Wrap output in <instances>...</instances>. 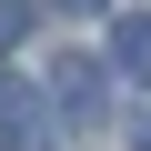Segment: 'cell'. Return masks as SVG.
Instances as JSON below:
<instances>
[{"instance_id":"cell-1","label":"cell","mask_w":151,"mask_h":151,"mask_svg":"<svg viewBox=\"0 0 151 151\" xmlns=\"http://www.w3.org/2000/svg\"><path fill=\"white\" fill-rule=\"evenodd\" d=\"M60 141V111L40 81H0V151H50Z\"/></svg>"},{"instance_id":"cell-2","label":"cell","mask_w":151,"mask_h":151,"mask_svg":"<svg viewBox=\"0 0 151 151\" xmlns=\"http://www.w3.org/2000/svg\"><path fill=\"white\" fill-rule=\"evenodd\" d=\"M111 70L151 81V10H111Z\"/></svg>"},{"instance_id":"cell-3","label":"cell","mask_w":151,"mask_h":151,"mask_svg":"<svg viewBox=\"0 0 151 151\" xmlns=\"http://www.w3.org/2000/svg\"><path fill=\"white\" fill-rule=\"evenodd\" d=\"M50 111L91 121V111H101V70H91V60H60V70H50Z\"/></svg>"},{"instance_id":"cell-4","label":"cell","mask_w":151,"mask_h":151,"mask_svg":"<svg viewBox=\"0 0 151 151\" xmlns=\"http://www.w3.org/2000/svg\"><path fill=\"white\" fill-rule=\"evenodd\" d=\"M30 40V0H0V50H20Z\"/></svg>"},{"instance_id":"cell-5","label":"cell","mask_w":151,"mask_h":151,"mask_svg":"<svg viewBox=\"0 0 151 151\" xmlns=\"http://www.w3.org/2000/svg\"><path fill=\"white\" fill-rule=\"evenodd\" d=\"M131 151H151V111H141V121H131Z\"/></svg>"},{"instance_id":"cell-6","label":"cell","mask_w":151,"mask_h":151,"mask_svg":"<svg viewBox=\"0 0 151 151\" xmlns=\"http://www.w3.org/2000/svg\"><path fill=\"white\" fill-rule=\"evenodd\" d=\"M60 10H111V0H60Z\"/></svg>"}]
</instances>
